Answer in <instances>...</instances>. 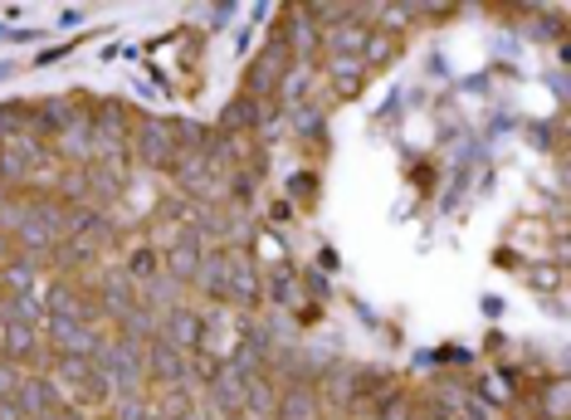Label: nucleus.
<instances>
[{
    "label": "nucleus",
    "instance_id": "473e14b6",
    "mask_svg": "<svg viewBox=\"0 0 571 420\" xmlns=\"http://www.w3.org/2000/svg\"><path fill=\"white\" fill-rule=\"evenodd\" d=\"M323 420H343V416H323Z\"/></svg>",
    "mask_w": 571,
    "mask_h": 420
},
{
    "label": "nucleus",
    "instance_id": "2f4dec72",
    "mask_svg": "<svg viewBox=\"0 0 571 420\" xmlns=\"http://www.w3.org/2000/svg\"><path fill=\"white\" fill-rule=\"evenodd\" d=\"M220 420H249V416H245V411H239V416H220Z\"/></svg>",
    "mask_w": 571,
    "mask_h": 420
},
{
    "label": "nucleus",
    "instance_id": "6ab92c4d",
    "mask_svg": "<svg viewBox=\"0 0 571 420\" xmlns=\"http://www.w3.org/2000/svg\"><path fill=\"white\" fill-rule=\"evenodd\" d=\"M162 333V318L152 313V308H127L123 318H117V337H133V343H152V337Z\"/></svg>",
    "mask_w": 571,
    "mask_h": 420
},
{
    "label": "nucleus",
    "instance_id": "f257e3e1",
    "mask_svg": "<svg viewBox=\"0 0 571 420\" xmlns=\"http://www.w3.org/2000/svg\"><path fill=\"white\" fill-rule=\"evenodd\" d=\"M127 147H133V162H142L147 172H172V162H176L172 118H137Z\"/></svg>",
    "mask_w": 571,
    "mask_h": 420
},
{
    "label": "nucleus",
    "instance_id": "f03ea898",
    "mask_svg": "<svg viewBox=\"0 0 571 420\" xmlns=\"http://www.w3.org/2000/svg\"><path fill=\"white\" fill-rule=\"evenodd\" d=\"M45 157H49V143H39L35 133H15L10 143H0V182H5L10 192L25 186L29 172H35Z\"/></svg>",
    "mask_w": 571,
    "mask_h": 420
},
{
    "label": "nucleus",
    "instance_id": "bb28decb",
    "mask_svg": "<svg viewBox=\"0 0 571 420\" xmlns=\"http://www.w3.org/2000/svg\"><path fill=\"white\" fill-rule=\"evenodd\" d=\"M415 20V10H406V5H386L381 10V25H386V35H396L400 25H410Z\"/></svg>",
    "mask_w": 571,
    "mask_h": 420
},
{
    "label": "nucleus",
    "instance_id": "a878e982",
    "mask_svg": "<svg viewBox=\"0 0 571 420\" xmlns=\"http://www.w3.org/2000/svg\"><path fill=\"white\" fill-rule=\"evenodd\" d=\"M288 201H294L298 210H313L318 206V172H298L294 176V186H288Z\"/></svg>",
    "mask_w": 571,
    "mask_h": 420
},
{
    "label": "nucleus",
    "instance_id": "5701e85b",
    "mask_svg": "<svg viewBox=\"0 0 571 420\" xmlns=\"http://www.w3.org/2000/svg\"><path fill=\"white\" fill-rule=\"evenodd\" d=\"M29 123H35V103H0V143L29 133Z\"/></svg>",
    "mask_w": 571,
    "mask_h": 420
},
{
    "label": "nucleus",
    "instance_id": "423d86ee",
    "mask_svg": "<svg viewBox=\"0 0 571 420\" xmlns=\"http://www.w3.org/2000/svg\"><path fill=\"white\" fill-rule=\"evenodd\" d=\"M229 259V304L235 308H255L259 304V264L249 249H225Z\"/></svg>",
    "mask_w": 571,
    "mask_h": 420
},
{
    "label": "nucleus",
    "instance_id": "2eb2a0df",
    "mask_svg": "<svg viewBox=\"0 0 571 420\" xmlns=\"http://www.w3.org/2000/svg\"><path fill=\"white\" fill-rule=\"evenodd\" d=\"M94 294H98V304H103V313L113 318V323L127 313V308H137V284L123 274V269H117V274H103V279H98Z\"/></svg>",
    "mask_w": 571,
    "mask_h": 420
},
{
    "label": "nucleus",
    "instance_id": "393cba45",
    "mask_svg": "<svg viewBox=\"0 0 571 420\" xmlns=\"http://www.w3.org/2000/svg\"><path fill=\"white\" fill-rule=\"evenodd\" d=\"M29 206H35V196H10V201L0 206V235L15 239V230L29 220Z\"/></svg>",
    "mask_w": 571,
    "mask_h": 420
},
{
    "label": "nucleus",
    "instance_id": "4468645a",
    "mask_svg": "<svg viewBox=\"0 0 571 420\" xmlns=\"http://www.w3.org/2000/svg\"><path fill=\"white\" fill-rule=\"evenodd\" d=\"M278 392H284V386H278L269 372L245 376V416L249 420H274L278 416Z\"/></svg>",
    "mask_w": 571,
    "mask_h": 420
},
{
    "label": "nucleus",
    "instance_id": "39448f33",
    "mask_svg": "<svg viewBox=\"0 0 571 420\" xmlns=\"http://www.w3.org/2000/svg\"><path fill=\"white\" fill-rule=\"evenodd\" d=\"M190 288H200V294H206L210 304H220V308L229 304V259H225V245H206L196 274H190Z\"/></svg>",
    "mask_w": 571,
    "mask_h": 420
},
{
    "label": "nucleus",
    "instance_id": "7ed1b4c3",
    "mask_svg": "<svg viewBox=\"0 0 571 420\" xmlns=\"http://www.w3.org/2000/svg\"><path fill=\"white\" fill-rule=\"evenodd\" d=\"M147 382H152L157 392H166V386H190L186 353H176L166 337H152V343H147ZM190 392H196V386H190Z\"/></svg>",
    "mask_w": 571,
    "mask_h": 420
},
{
    "label": "nucleus",
    "instance_id": "ddd939ff",
    "mask_svg": "<svg viewBox=\"0 0 571 420\" xmlns=\"http://www.w3.org/2000/svg\"><path fill=\"white\" fill-rule=\"evenodd\" d=\"M137 304H142V308H152V313L162 318V313H172V308H182V304H186V284H182V279H172V274L162 269L157 279L137 284Z\"/></svg>",
    "mask_w": 571,
    "mask_h": 420
},
{
    "label": "nucleus",
    "instance_id": "20e7f679",
    "mask_svg": "<svg viewBox=\"0 0 571 420\" xmlns=\"http://www.w3.org/2000/svg\"><path fill=\"white\" fill-rule=\"evenodd\" d=\"M88 108V98H64V94H54V98H39L35 103V123H29V133L45 143V137H64L69 127L78 123V113Z\"/></svg>",
    "mask_w": 571,
    "mask_h": 420
},
{
    "label": "nucleus",
    "instance_id": "c85d7f7f",
    "mask_svg": "<svg viewBox=\"0 0 571 420\" xmlns=\"http://www.w3.org/2000/svg\"><path fill=\"white\" fill-rule=\"evenodd\" d=\"M0 420H25V416H20V406L10 402V396H0Z\"/></svg>",
    "mask_w": 571,
    "mask_h": 420
},
{
    "label": "nucleus",
    "instance_id": "4be33fe9",
    "mask_svg": "<svg viewBox=\"0 0 571 420\" xmlns=\"http://www.w3.org/2000/svg\"><path fill=\"white\" fill-rule=\"evenodd\" d=\"M133 284H147V279H157L162 274V255H157L152 245H137L133 255H127V269H123Z\"/></svg>",
    "mask_w": 571,
    "mask_h": 420
},
{
    "label": "nucleus",
    "instance_id": "aec40b11",
    "mask_svg": "<svg viewBox=\"0 0 571 420\" xmlns=\"http://www.w3.org/2000/svg\"><path fill=\"white\" fill-rule=\"evenodd\" d=\"M152 416H157V420H182V416H196V396H190V386H166V392H157Z\"/></svg>",
    "mask_w": 571,
    "mask_h": 420
},
{
    "label": "nucleus",
    "instance_id": "c756f323",
    "mask_svg": "<svg viewBox=\"0 0 571 420\" xmlns=\"http://www.w3.org/2000/svg\"><path fill=\"white\" fill-rule=\"evenodd\" d=\"M10 259H15V239H10V235H0V269H5Z\"/></svg>",
    "mask_w": 571,
    "mask_h": 420
},
{
    "label": "nucleus",
    "instance_id": "a211bd4d",
    "mask_svg": "<svg viewBox=\"0 0 571 420\" xmlns=\"http://www.w3.org/2000/svg\"><path fill=\"white\" fill-rule=\"evenodd\" d=\"M367 39H372V20H347V25H337V29H327L323 35V54H362L367 49Z\"/></svg>",
    "mask_w": 571,
    "mask_h": 420
},
{
    "label": "nucleus",
    "instance_id": "9d476101",
    "mask_svg": "<svg viewBox=\"0 0 571 420\" xmlns=\"http://www.w3.org/2000/svg\"><path fill=\"white\" fill-rule=\"evenodd\" d=\"M318 59H323V74H327V84H333L337 98H352L357 88H362V78L372 74L362 54H318Z\"/></svg>",
    "mask_w": 571,
    "mask_h": 420
},
{
    "label": "nucleus",
    "instance_id": "1a4fd4ad",
    "mask_svg": "<svg viewBox=\"0 0 571 420\" xmlns=\"http://www.w3.org/2000/svg\"><path fill=\"white\" fill-rule=\"evenodd\" d=\"M200 255H206V239H200L196 230H182L176 239H166L162 264H166V274H172V279H182V284L190 288V274H196Z\"/></svg>",
    "mask_w": 571,
    "mask_h": 420
},
{
    "label": "nucleus",
    "instance_id": "b1692460",
    "mask_svg": "<svg viewBox=\"0 0 571 420\" xmlns=\"http://www.w3.org/2000/svg\"><path fill=\"white\" fill-rule=\"evenodd\" d=\"M400 54V35H386V29H372V39H367V49H362V59H367V69H376V64H390V59Z\"/></svg>",
    "mask_w": 571,
    "mask_h": 420
},
{
    "label": "nucleus",
    "instance_id": "6e6552de",
    "mask_svg": "<svg viewBox=\"0 0 571 420\" xmlns=\"http://www.w3.org/2000/svg\"><path fill=\"white\" fill-rule=\"evenodd\" d=\"M206 396H210V411L215 416H239L245 411V376H239L229 362H220V372L210 376Z\"/></svg>",
    "mask_w": 571,
    "mask_h": 420
},
{
    "label": "nucleus",
    "instance_id": "9b49d317",
    "mask_svg": "<svg viewBox=\"0 0 571 420\" xmlns=\"http://www.w3.org/2000/svg\"><path fill=\"white\" fill-rule=\"evenodd\" d=\"M269 108H274V98L259 103V98H249V94H235L225 108H220V133H259V123L269 118Z\"/></svg>",
    "mask_w": 571,
    "mask_h": 420
},
{
    "label": "nucleus",
    "instance_id": "f3484780",
    "mask_svg": "<svg viewBox=\"0 0 571 420\" xmlns=\"http://www.w3.org/2000/svg\"><path fill=\"white\" fill-rule=\"evenodd\" d=\"M39 328L45 323V304L35 294H5L0 288V328Z\"/></svg>",
    "mask_w": 571,
    "mask_h": 420
},
{
    "label": "nucleus",
    "instance_id": "7c9ffc66",
    "mask_svg": "<svg viewBox=\"0 0 571 420\" xmlns=\"http://www.w3.org/2000/svg\"><path fill=\"white\" fill-rule=\"evenodd\" d=\"M5 201H10V186H5V182H0V206H5Z\"/></svg>",
    "mask_w": 571,
    "mask_h": 420
},
{
    "label": "nucleus",
    "instance_id": "cd10ccee",
    "mask_svg": "<svg viewBox=\"0 0 571 420\" xmlns=\"http://www.w3.org/2000/svg\"><path fill=\"white\" fill-rule=\"evenodd\" d=\"M20 382H25V372H20L15 362H5V357H0V396H15Z\"/></svg>",
    "mask_w": 571,
    "mask_h": 420
},
{
    "label": "nucleus",
    "instance_id": "dca6fc26",
    "mask_svg": "<svg viewBox=\"0 0 571 420\" xmlns=\"http://www.w3.org/2000/svg\"><path fill=\"white\" fill-rule=\"evenodd\" d=\"M274 420H323V406H318V392L308 382H294L278 392V416Z\"/></svg>",
    "mask_w": 571,
    "mask_h": 420
},
{
    "label": "nucleus",
    "instance_id": "f8f14e48",
    "mask_svg": "<svg viewBox=\"0 0 571 420\" xmlns=\"http://www.w3.org/2000/svg\"><path fill=\"white\" fill-rule=\"evenodd\" d=\"M259 298H269V304H278V308H298L303 304V288H298V269L288 264H274V269H264L259 274Z\"/></svg>",
    "mask_w": 571,
    "mask_h": 420
},
{
    "label": "nucleus",
    "instance_id": "412c9836",
    "mask_svg": "<svg viewBox=\"0 0 571 420\" xmlns=\"http://www.w3.org/2000/svg\"><path fill=\"white\" fill-rule=\"evenodd\" d=\"M35 279H39V269L29 264V259H20V255L0 269V288H5V294H35Z\"/></svg>",
    "mask_w": 571,
    "mask_h": 420
},
{
    "label": "nucleus",
    "instance_id": "0eeeda50",
    "mask_svg": "<svg viewBox=\"0 0 571 420\" xmlns=\"http://www.w3.org/2000/svg\"><path fill=\"white\" fill-rule=\"evenodd\" d=\"M157 337H166L176 353H196L200 337H206V323H200L196 308L182 304V308H172V313H162V333Z\"/></svg>",
    "mask_w": 571,
    "mask_h": 420
}]
</instances>
